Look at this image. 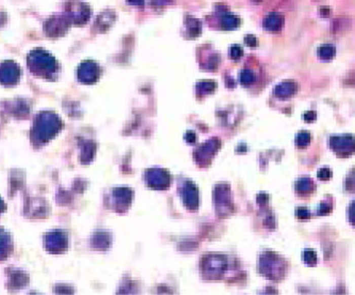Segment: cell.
I'll return each instance as SVG.
<instances>
[{"label": "cell", "mask_w": 355, "mask_h": 295, "mask_svg": "<svg viewBox=\"0 0 355 295\" xmlns=\"http://www.w3.org/2000/svg\"><path fill=\"white\" fill-rule=\"evenodd\" d=\"M61 120L55 114H41L32 129V139L39 144H44L53 138L61 129Z\"/></svg>", "instance_id": "cell-1"}, {"label": "cell", "mask_w": 355, "mask_h": 295, "mask_svg": "<svg viewBox=\"0 0 355 295\" xmlns=\"http://www.w3.org/2000/svg\"><path fill=\"white\" fill-rule=\"evenodd\" d=\"M28 63L30 70L39 75H50L57 67L55 59L44 52H36L31 54Z\"/></svg>", "instance_id": "cell-2"}, {"label": "cell", "mask_w": 355, "mask_h": 295, "mask_svg": "<svg viewBox=\"0 0 355 295\" xmlns=\"http://www.w3.org/2000/svg\"><path fill=\"white\" fill-rule=\"evenodd\" d=\"M145 181L152 188L166 189L171 184V176L164 169L153 168L146 171Z\"/></svg>", "instance_id": "cell-3"}, {"label": "cell", "mask_w": 355, "mask_h": 295, "mask_svg": "<svg viewBox=\"0 0 355 295\" xmlns=\"http://www.w3.org/2000/svg\"><path fill=\"white\" fill-rule=\"evenodd\" d=\"M45 247L49 252L61 253L67 248V237L64 232L54 231L46 235Z\"/></svg>", "instance_id": "cell-4"}, {"label": "cell", "mask_w": 355, "mask_h": 295, "mask_svg": "<svg viewBox=\"0 0 355 295\" xmlns=\"http://www.w3.org/2000/svg\"><path fill=\"white\" fill-rule=\"evenodd\" d=\"M226 268V260L221 256L207 257L203 263V270L209 278H218Z\"/></svg>", "instance_id": "cell-5"}, {"label": "cell", "mask_w": 355, "mask_h": 295, "mask_svg": "<svg viewBox=\"0 0 355 295\" xmlns=\"http://www.w3.org/2000/svg\"><path fill=\"white\" fill-rule=\"evenodd\" d=\"M99 75L100 69L93 61H86L78 69V78L83 84H94Z\"/></svg>", "instance_id": "cell-6"}, {"label": "cell", "mask_w": 355, "mask_h": 295, "mask_svg": "<svg viewBox=\"0 0 355 295\" xmlns=\"http://www.w3.org/2000/svg\"><path fill=\"white\" fill-rule=\"evenodd\" d=\"M181 194L185 206L190 210H196L198 207V190L189 180L183 182Z\"/></svg>", "instance_id": "cell-7"}, {"label": "cell", "mask_w": 355, "mask_h": 295, "mask_svg": "<svg viewBox=\"0 0 355 295\" xmlns=\"http://www.w3.org/2000/svg\"><path fill=\"white\" fill-rule=\"evenodd\" d=\"M219 147H220V141L218 139L208 140L197 149L195 153V159L202 165L209 164V161L211 160Z\"/></svg>", "instance_id": "cell-8"}, {"label": "cell", "mask_w": 355, "mask_h": 295, "mask_svg": "<svg viewBox=\"0 0 355 295\" xmlns=\"http://www.w3.org/2000/svg\"><path fill=\"white\" fill-rule=\"evenodd\" d=\"M19 78V68L14 62H5L0 65V83L14 85Z\"/></svg>", "instance_id": "cell-9"}, {"label": "cell", "mask_w": 355, "mask_h": 295, "mask_svg": "<svg viewBox=\"0 0 355 295\" xmlns=\"http://www.w3.org/2000/svg\"><path fill=\"white\" fill-rule=\"evenodd\" d=\"M114 206L118 212H125L130 206L132 200V191L129 188H116L112 192Z\"/></svg>", "instance_id": "cell-10"}, {"label": "cell", "mask_w": 355, "mask_h": 295, "mask_svg": "<svg viewBox=\"0 0 355 295\" xmlns=\"http://www.w3.org/2000/svg\"><path fill=\"white\" fill-rule=\"evenodd\" d=\"M215 200L218 213L229 212V207H231V198H229V189L227 186L218 185L215 190Z\"/></svg>", "instance_id": "cell-11"}, {"label": "cell", "mask_w": 355, "mask_h": 295, "mask_svg": "<svg viewBox=\"0 0 355 295\" xmlns=\"http://www.w3.org/2000/svg\"><path fill=\"white\" fill-rule=\"evenodd\" d=\"M283 25L284 17L278 13H271L264 20V26L269 31H278L283 27Z\"/></svg>", "instance_id": "cell-12"}, {"label": "cell", "mask_w": 355, "mask_h": 295, "mask_svg": "<svg viewBox=\"0 0 355 295\" xmlns=\"http://www.w3.org/2000/svg\"><path fill=\"white\" fill-rule=\"evenodd\" d=\"M12 240L9 233L3 229H0V259L7 258L12 250Z\"/></svg>", "instance_id": "cell-13"}, {"label": "cell", "mask_w": 355, "mask_h": 295, "mask_svg": "<svg viewBox=\"0 0 355 295\" xmlns=\"http://www.w3.org/2000/svg\"><path fill=\"white\" fill-rule=\"evenodd\" d=\"M93 243L98 249H107L110 245V237L108 233L98 232L94 236Z\"/></svg>", "instance_id": "cell-14"}, {"label": "cell", "mask_w": 355, "mask_h": 295, "mask_svg": "<svg viewBox=\"0 0 355 295\" xmlns=\"http://www.w3.org/2000/svg\"><path fill=\"white\" fill-rule=\"evenodd\" d=\"M295 92V85L291 83H283L276 87L275 94L280 97H286Z\"/></svg>", "instance_id": "cell-15"}, {"label": "cell", "mask_w": 355, "mask_h": 295, "mask_svg": "<svg viewBox=\"0 0 355 295\" xmlns=\"http://www.w3.org/2000/svg\"><path fill=\"white\" fill-rule=\"evenodd\" d=\"M215 88H216V84L212 83V81H208V80L201 81V83H198L196 86L197 92L201 93V94L211 93L212 91L215 90Z\"/></svg>", "instance_id": "cell-16"}, {"label": "cell", "mask_w": 355, "mask_h": 295, "mask_svg": "<svg viewBox=\"0 0 355 295\" xmlns=\"http://www.w3.org/2000/svg\"><path fill=\"white\" fill-rule=\"evenodd\" d=\"M222 25L225 29H235L239 25V19L235 15L227 14L222 18Z\"/></svg>", "instance_id": "cell-17"}, {"label": "cell", "mask_w": 355, "mask_h": 295, "mask_svg": "<svg viewBox=\"0 0 355 295\" xmlns=\"http://www.w3.org/2000/svg\"><path fill=\"white\" fill-rule=\"evenodd\" d=\"M94 153H95V146H94L92 142H89V145H87L86 142L85 149L82 151V161L91 160L94 156Z\"/></svg>", "instance_id": "cell-18"}, {"label": "cell", "mask_w": 355, "mask_h": 295, "mask_svg": "<svg viewBox=\"0 0 355 295\" xmlns=\"http://www.w3.org/2000/svg\"><path fill=\"white\" fill-rule=\"evenodd\" d=\"M240 80H241L242 85H245V86L252 85L255 80V75L253 74L252 71L243 70L241 72V75H240Z\"/></svg>", "instance_id": "cell-19"}, {"label": "cell", "mask_w": 355, "mask_h": 295, "mask_svg": "<svg viewBox=\"0 0 355 295\" xmlns=\"http://www.w3.org/2000/svg\"><path fill=\"white\" fill-rule=\"evenodd\" d=\"M188 25H189V34L192 37H197L201 34V25L196 19L190 18L188 20Z\"/></svg>", "instance_id": "cell-20"}, {"label": "cell", "mask_w": 355, "mask_h": 295, "mask_svg": "<svg viewBox=\"0 0 355 295\" xmlns=\"http://www.w3.org/2000/svg\"><path fill=\"white\" fill-rule=\"evenodd\" d=\"M334 53H335V48H334L332 45H323L319 48V55L322 58L329 59L333 57Z\"/></svg>", "instance_id": "cell-21"}, {"label": "cell", "mask_w": 355, "mask_h": 295, "mask_svg": "<svg viewBox=\"0 0 355 295\" xmlns=\"http://www.w3.org/2000/svg\"><path fill=\"white\" fill-rule=\"evenodd\" d=\"M348 28L349 27V20L346 18H339L336 19L335 22H334V26H333V30L334 31H339V30H342V28Z\"/></svg>", "instance_id": "cell-22"}, {"label": "cell", "mask_w": 355, "mask_h": 295, "mask_svg": "<svg viewBox=\"0 0 355 295\" xmlns=\"http://www.w3.org/2000/svg\"><path fill=\"white\" fill-rule=\"evenodd\" d=\"M243 55V50L242 48L240 47L239 45H233L232 48H231V57L234 59V60H238L242 57Z\"/></svg>", "instance_id": "cell-23"}, {"label": "cell", "mask_w": 355, "mask_h": 295, "mask_svg": "<svg viewBox=\"0 0 355 295\" xmlns=\"http://www.w3.org/2000/svg\"><path fill=\"white\" fill-rule=\"evenodd\" d=\"M256 38L252 35H248L246 38H245V43L248 45V46H255L256 45Z\"/></svg>", "instance_id": "cell-24"}, {"label": "cell", "mask_w": 355, "mask_h": 295, "mask_svg": "<svg viewBox=\"0 0 355 295\" xmlns=\"http://www.w3.org/2000/svg\"><path fill=\"white\" fill-rule=\"evenodd\" d=\"M186 140L188 142H194L196 140V136L195 134L193 133V132H187V134H186Z\"/></svg>", "instance_id": "cell-25"}, {"label": "cell", "mask_w": 355, "mask_h": 295, "mask_svg": "<svg viewBox=\"0 0 355 295\" xmlns=\"http://www.w3.org/2000/svg\"><path fill=\"white\" fill-rule=\"evenodd\" d=\"M320 14L323 16H327L330 14V9L328 7H321L320 8Z\"/></svg>", "instance_id": "cell-26"}, {"label": "cell", "mask_w": 355, "mask_h": 295, "mask_svg": "<svg viewBox=\"0 0 355 295\" xmlns=\"http://www.w3.org/2000/svg\"><path fill=\"white\" fill-rule=\"evenodd\" d=\"M127 2L133 6H143L144 0H127Z\"/></svg>", "instance_id": "cell-27"}, {"label": "cell", "mask_w": 355, "mask_h": 295, "mask_svg": "<svg viewBox=\"0 0 355 295\" xmlns=\"http://www.w3.org/2000/svg\"><path fill=\"white\" fill-rule=\"evenodd\" d=\"M5 210H6L5 202H4L2 199H0V213H3Z\"/></svg>", "instance_id": "cell-28"}, {"label": "cell", "mask_w": 355, "mask_h": 295, "mask_svg": "<svg viewBox=\"0 0 355 295\" xmlns=\"http://www.w3.org/2000/svg\"><path fill=\"white\" fill-rule=\"evenodd\" d=\"M256 2H260V0H256Z\"/></svg>", "instance_id": "cell-29"}]
</instances>
